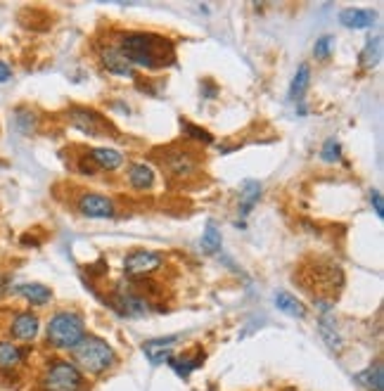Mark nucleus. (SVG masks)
<instances>
[{
	"instance_id": "1",
	"label": "nucleus",
	"mask_w": 384,
	"mask_h": 391,
	"mask_svg": "<svg viewBox=\"0 0 384 391\" xmlns=\"http://www.w3.org/2000/svg\"><path fill=\"white\" fill-rule=\"evenodd\" d=\"M121 55L136 66H143V69H157V66H164L171 62L174 57V50H171V43L166 38L157 36V33H124L119 43Z\"/></svg>"
},
{
	"instance_id": "2",
	"label": "nucleus",
	"mask_w": 384,
	"mask_h": 391,
	"mask_svg": "<svg viewBox=\"0 0 384 391\" xmlns=\"http://www.w3.org/2000/svg\"><path fill=\"white\" fill-rule=\"evenodd\" d=\"M48 344L62 351H74L86 337L83 318L74 311H57L48 320Z\"/></svg>"
},
{
	"instance_id": "3",
	"label": "nucleus",
	"mask_w": 384,
	"mask_h": 391,
	"mask_svg": "<svg viewBox=\"0 0 384 391\" xmlns=\"http://www.w3.org/2000/svg\"><path fill=\"white\" fill-rule=\"evenodd\" d=\"M76 363L91 375H102L116 363V354L104 339L100 337H83L81 344L74 349Z\"/></svg>"
},
{
	"instance_id": "4",
	"label": "nucleus",
	"mask_w": 384,
	"mask_h": 391,
	"mask_svg": "<svg viewBox=\"0 0 384 391\" xmlns=\"http://www.w3.org/2000/svg\"><path fill=\"white\" fill-rule=\"evenodd\" d=\"M83 387V372L76 363L69 361H55L48 365L43 375V391H81Z\"/></svg>"
},
{
	"instance_id": "5",
	"label": "nucleus",
	"mask_w": 384,
	"mask_h": 391,
	"mask_svg": "<svg viewBox=\"0 0 384 391\" xmlns=\"http://www.w3.org/2000/svg\"><path fill=\"white\" fill-rule=\"evenodd\" d=\"M69 116V124L76 128V131L86 133V136H107V128L109 124L98 114L95 109H88V107H71L66 111Z\"/></svg>"
},
{
	"instance_id": "6",
	"label": "nucleus",
	"mask_w": 384,
	"mask_h": 391,
	"mask_svg": "<svg viewBox=\"0 0 384 391\" xmlns=\"http://www.w3.org/2000/svg\"><path fill=\"white\" fill-rule=\"evenodd\" d=\"M161 256L157 251H147V249H138L131 251V254L124 259V271L133 278H140V275H149V273L159 271L161 268Z\"/></svg>"
},
{
	"instance_id": "7",
	"label": "nucleus",
	"mask_w": 384,
	"mask_h": 391,
	"mask_svg": "<svg viewBox=\"0 0 384 391\" xmlns=\"http://www.w3.org/2000/svg\"><path fill=\"white\" fill-rule=\"evenodd\" d=\"M164 166L166 171H169V176L178 178V181H188V178H192L194 173L199 171L197 159H194V154L188 152V149H174V152H169L166 154Z\"/></svg>"
},
{
	"instance_id": "8",
	"label": "nucleus",
	"mask_w": 384,
	"mask_h": 391,
	"mask_svg": "<svg viewBox=\"0 0 384 391\" xmlns=\"http://www.w3.org/2000/svg\"><path fill=\"white\" fill-rule=\"evenodd\" d=\"M79 211L83 216H88V219H112L116 214V206L109 197H104V194H83L79 199Z\"/></svg>"
},
{
	"instance_id": "9",
	"label": "nucleus",
	"mask_w": 384,
	"mask_h": 391,
	"mask_svg": "<svg viewBox=\"0 0 384 391\" xmlns=\"http://www.w3.org/2000/svg\"><path fill=\"white\" fill-rule=\"evenodd\" d=\"M38 327H41L38 318L31 311H21L10 322V334H12L17 342H33L38 334Z\"/></svg>"
},
{
	"instance_id": "10",
	"label": "nucleus",
	"mask_w": 384,
	"mask_h": 391,
	"mask_svg": "<svg viewBox=\"0 0 384 391\" xmlns=\"http://www.w3.org/2000/svg\"><path fill=\"white\" fill-rule=\"evenodd\" d=\"M178 334H171V337H164V339H152V342L143 344V354L147 356V361L152 365H161V363H169L171 361V351L174 346L178 344Z\"/></svg>"
},
{
	"instance_id": "11",
	"label": "nucleus",
	"mask_w": 384,
	"mask_h": 391,
	"mask_svg": "<svg viewBox=\"0 0 384 391\" xmlns=\"http://www.w3.org/2000/svg\"><path fill=\"white\" fill-rule=\"evenodd\" d=\"M114 304H116V309L124 313V316H131V318L145 316V313L149 311L147 299L140 297L136 289H121V292L114 297Z\"/></svg>"
},
{
	"instance_id": "12",
	"label": "nucleus",
	"mask_w": 384,
	"mask_h": 391,
	"mask_svg": "<svg viewBox=\"0 0 384 391\" xmlns=\"http://www.w3.org/2000/svg\"><path fill=\"white\" fill-rule=\"evenodd\" d=\"M102 66L109 71V74L119 76V78H133L136 76V69L128 60L121 55L119 48H107L102 53Z\"/></svg>"
},
{
	"instance_id": "13",
	"label": "nucleus",
	"mask_w": 384,
	"mask_h": 391,
	"mask_svg": "<svg viewBox=\"0 0 384 391\" xmlns=\"http://www.w3.org/2000/svg\"><path fill=\"white\" fill-rule=\"evenodd\" d=\"M377 15L372 10H363V8H347L339 12V21L347 29H370L375 24Z\"/></svg>"
},
{
	"instance_id": "14",
	"label": "nucleus",
	"mask_w": 384,
	"mask_h": 391,
	"mask_svg": "<svg viewBox=\"0 0 384 391\" xmlns=\"http://www.w3.org/2000/svg\"><path fill=\"white\" fill-rule=\"evenodd\" d=\"M17 294H21L29 304L33 306H46L50 299H53V292L46 287V284H38V282H24L17 287Z\"/></svg>"
},
{
	"instance_id": "15",
	"label": "nucleus",
	"mask_w": 384,
	"mask_h": 391,
	"mask_svg": "<svg viewBox=\"0 0 384 391\" xmlns=\"http://www.w3.org/2000/svg\"><path fill=\"white\" fill-rule=\"evenodd\" d=\"M91 159L104 171H114V169H119V166L124 164V154H121L119 149H112V147L91 149Z\"/></svg>"
},
{
	"instance_id": "16",
	"label": "nucleus",
	"mask_w": 384,
	"mask_h": 391,
	"mask_svg": "<svg viewBox=\"0 0 384 391\" xmlns=\"http://www.w3.org/2000/svg\"><path fill=\"white\" fill-rule=\"evenodd\" d=\"M356 382L360 387H365L368 391H384V370H382V363L377 361L375 365L365 367L363 372L356 375Z\"/></svg>"
},
{
	"instance_id": "17",
	"label": "nucleus",
	"mask_w": 384,
	"mask_h": 391,
	"mask_svg": "<svg viewBox=\"0 0 384 391\" xmlns=\"http://www.w3.org/2000/svg\"><path fill=\"white\" fill-rule=\"evenodd\" d=\"M128 183L136 190H149L154 185V169L149 164H133L128 169Z\"/></svg>"
},
{
	"instance_id": "18",
	"label": "nucleus",
	"mask_w": 384,
	"mask_h": 391,
	"mask_svg": "<svg viewBox=\"0 0 384 391\" xmlns=\"http://www.w3.org/2000/svg\"><path fill=\"white\" fill-rule=\"evenodd\" d=\"M24 361V351L12 342H0V370H15Z\"/></svg>"
},
{
	"instance_id": "19",
	"label": "nucleus",
	"mask_w": 384,
	"mask_h": 391,
	"mask_svg": "<svg viewBox=\"0 0 384 391\" xmlns=\"http://www.w3.org/2000/svg\"><path fill=\"white\" fill-rule=\"evenodd\" d=\"M261 197V183L259 181H244L242 190H240V209L242 216H247L249 211L254 209V204L259 202Z\"/></svg>"
},
{
	"instance_id": "20",
	"label": "nucleus",
	"mask_w": 384,
	"mask_h": 391,
	"mask_svg": "<svg viewBox=\"0 0 384 391\" xmlns=\"http://www.w3.org/2000/svg\"><path fill=\"white\" fill-rule=\"evenodd\" d=\"M309 83H311V66L309 64H302L297 69V74H294L292 78V86H289V98L292 100H302L304 98V93H306V88H309Z\"/></svg>"
},
{
	"instance_id": "21",
	"label": "nucleus",
	"mask_w": 384,
	"mask_h": 391,
	"mask_svg": "<svg viewBox=\"0 0 384 391\" xmlns=\"http://www.w3.org/2000/svg\"><path fill=\"white\" fill-rule=\"evenodd\" d=\"M275 306H277V311L287 313V316H292V318H304L306 316L304 306L299 304V301L294 299L292 294H287V292H277L275 294Z\"/></svg>"
},
{
	"instance_id": "22",
	"label": "nucleus",
	"mask_w": 384,
	"mask_h": 391,
	"mask_svg": "<svg viewBox=\"0 0 384 391\" xmlns=\"http://www.w3.org/2000/svg\"><path fill=\"white\" fill-rule=\"evenodd\" d=\"M380 57H382V38L375 36L365 43L363 53H360V62H363L365 69H372V66L380 64Z\"/></svg>"
},
{
	"instance_id": "23",
	"label": "nucleus",
	"mask_w": 384,
	"mask_h": 391,
	"mask_svg": "<svg viewBox=\"0 0 384 391\" xmlns=\"http://www.w3.org/2000/svg\"><path fill=\"white\" fill-rule=\"evenodd\" d=\"M171 367L176 370V375L178 377H190L192 375V370H197L199 365L204 363V354H199L197 358H190V356H181V358H171Z\"/></svg>"
},
{
	"instance_id": "24",
	"label": "nucleus",
	"mask_w": 384,
	"mask_h": 391,
	"mask_svg": "<svg viewBox=\"0 0 384 391\" xmlns=\"http://www.w3.org/2000/svg\"><path fill=\"white\" fill-rule=\"evenodd\" d=\"M221 244H223V237H221V230L214 221L207 223V230L202 235V251L204 254H216L221 251Z\"/></svg>"
},
{
	"instance_id": "25",
	"label": "nucleus",
	"mask_w": 384,
	"mask_h": 391,
	"mask_svg": "<svg viewBox=\"0 0 384 391\" xmlns=\"http://www.w3.org/2000/svg\"><path fill=\"white\" fill-rule=\"evenodd\" d=\"M318 329H320L322 339H325V342H327V346H330V349H335V351H339V349H342V339H339V334L335 332V329H332L330 320H327L325 316H322V320H320Z\"/></svg>"
},
{
	"instance_id": "26",
	"label": "nucleus",
	"mask_w": 384,
	"mask_h": 391,
	"mask_svg": "<svg viewBox=\"0 0 384 391\" xmlns=\"http://www.w3.org/2000/svg\"><path fill=\"white\" fill-rule=\"evenodd\" d=\"M320 156H322V161H327V164H335V161L342 159V145H339L335 138H330V140H325V145H322Z\"/></svg>"
},
{
	"instance_id": "27",
	"label": "nucleus",
	"mask_w": 384,
	"mask_h": 391,
	"mask_svg": "<svg viewBox=\"0 0 384 391\" xmlns=\"http://www.w3.org/2000/svg\"><path fill=\"white\" fill-rule=\"evenodd\" d=\"M330 48H332V36H320L313 46V55L318 60H327L330 57Z\"/></svg>"
},
{
	"instance_id": "28",
	"label": "nucleus",
	"mask_w": 384,
	"mask_h": 391,
	"mask_svg": "<svg viewBox=\"0 0 384 391\" xmlns=\"http://www.w3.org/2000/svg\"><path fill=\"white\" fill-rule=\"evenodd\" d=\"M183 131H188V136L194 138V140H202V143H211V136L204 128L199 126H192V124H183Z\"/></svg>"
},
{
	"instance_id": "29",
	"label": "nucleus",
	"mask_w": 384,
	"mask_h": 391,
	"mask_svg": "<svg viewBox=\"0 0 384 391\" xmlns=\"http://www.w3.org/2000/svg\"><path fill=\"white\" fill-rule=\"evenodd\" d=\"M370 204H372V209H375L377 219H384V204H382L380 190H370Z\"/></svg>"
},
{
	"instance_id": "30",
	"label": "nucleus",
	"mask_w": 384,
	"mask_h": 391,
	"mask_svg": "<svg viewBox=\"0 0 384 391\" xmlns=\"http://www.w3.org/2000/svg\"><path fill=\"white\" fill-rule=\"evenodd\" d=\"M10 78H12V69L0 60V83H8Z\"/></svg>"
}]
</instances>
